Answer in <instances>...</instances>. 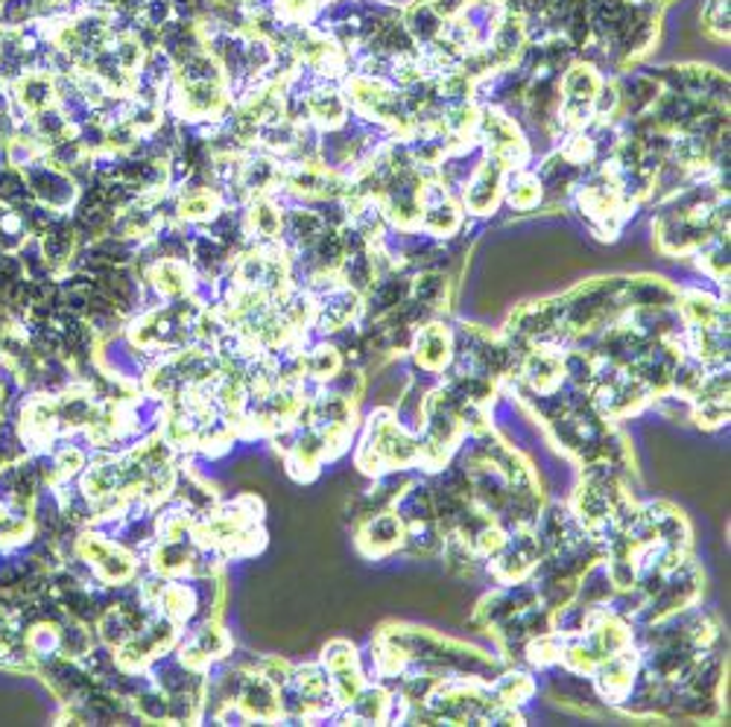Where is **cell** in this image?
<instances>
[{"mask_svg": "<svg viewBox=\"0 0 731 727\" xmlns=\"http://www.w3.org/2000/svg\"><path fill=\"white\" fill-rule=\"evenodd\" d=\"M76 246H80V234L73 228L71 216L64 214L42 234V242H38V249H42V254H45L54 270H62V266L73 261Z\"/></svg>", "mask_w": 731, "mask_h": 727, "instance_id": "8fae6325", "label": "cell"}, {"mask_svg": "<svg viewBox=\"0 0 731 727\" xmlns=\"http://www.w3.org/2000/svg\"><path fill=\"white\" fill-rule=\"evenodd\" d=\"M12 103H15L27 117L45 111L47 106H54L56 103L54 73L36 71V68L27 73H21L19 80H12Z\"/></svg>", "mask_w": 731, "mask_h": 727, "instance_id": "9c48e42d", "label": "cell"}, {"mask_svg": "<svg viewBox=\"0 0 731 727\" xmlns=\"http://www.w3.org/2000/svg\"><path fill=\"white\" fill-rule=\"evenodd\" d=\"M410 359L415 371H427L443 378L453 359V327L443 322H425L415 327L413 345H410Z\"/></svg>", "mask_w": 731, "mask_h": 727, "instance_id": "7a4b0ae2", "label": "cell"}, {"mask_svg": "<svg viewBox=\"0 0 731 727\" xmlns=\"http://www.w3.org/2000/svg\"><path fill=\"white\" fill-rule=\"evenodd\" d=\"M326 389L328 392H334V395L345 397V401H352V404H357V401L366 395V378H363V369L345 362L343 369L337 371L334 378L328 380Z\"/></svg>", "mask_w": 731, "mask_h": 727, "instance_id": "ac0fdd59", "label": "cell"}, {"mask_svg": "<svg viewBox=\"0 0 731 727\" xmlns=\"http://www.w3.org/2000/svg\"><path fill=\"white\" fill-rule=\"evenodd\" d=\"M504 202L518 214H530L544 202L542 181L530 167H518V170H506L504 179Z\"/></svg>", "mask_w": 731, "mask_h": 727, "instance_id": "30bf717a", "label": "cell"}, {"mask_svg": "<svg viewBox=\"0 0 731 727\" xmlns=\"http://www.w3.org/2000/svg\"><path fill=\"white\" fill-rule=\"evenodd\" d=\"M305 108H307V123H314L319 132L343 127L352 108L349 99L331 80H317L310 88L305 91Z\"/></svg>", "mask_w": 731, "mask_h": 727, "instance_id": "8992f818", "label": "cell"}, {"mask_svg": "<svg viewBox=\"0 0 731 727\" xmlns=\"http://www.w3.org/2000/svg\"><path fill=\"white\" fill-rule=\"evenodd\" d=\"M471 0H431V7L436 10V15L445 21V24H451L462 15V12L469 10Z\"/></svg>", "mask_w": 731, "mask_h": 727, "instance_id": "44dd1931", "label": "cell"}, {"mask_svg": "<svg viewBox=\"0 0 731 727\" xmlns=\"http://www.w3.org/2000/svg\"><path fill=\"white\" fill-rule=\"evenodd\" d=\"M24 179H27L33 199L50 207V211H56V214H68L76 205V199H80L76 179H73L71 172L54 167L47 158L30 164L27 170H24Z\"/></svg>", "mask_w": 731, "mask_h": 727, "instance_id": "6da1fadb", "label": "cell"}, {"mask_svg": "<svg viewBox=\"0 0 731 727\" xmlns=\"http://www.w3.org/2000/svg\"><path fill=\"white\" fill-rule=\"evenodd\" d=\"M401 24H404L418 50L431 45V41H436L445 33V21L436 15L431 0H413L404 10V15H401Z\"/></svg>", "mask_w": 731, "mask_h": 727, "instance_id": "7c38bea8", "label": "cell"}, {"mask_svg": "<svg viewBox=\"0 0 731 727\" xmlns=\"http://www.w3.org/2000/svg\"><path fill=\"white\" fill-rule=\"evenodd\" d=\"M691 258H696V266L705 278H711L720 287H729V231L708 237Z\"/></svg>", "mask_w": 731, "mask_h": 727, "instance_id": "4fadbf2b", "label": "cell"}, {"mask_svg": "<svg viewBox=\"0 0 731 727\" xmlns=\"http://www.w3.org/2000/svg\"><path fill=\"white\" fill-rule=\"evenodd\" d=\"M448 293H451V281L443 270H418L410 278V298L434 313L448 307Z\"/></svg>", "mask_w": 731, "mask_h": 727, "instance_id": "5bb4252c", "label": "cell"}, {"mask_svg": "<svg viewBox=\"0 0 731 727\" xmlns=\"http://www.w3.org/2000/svg\"><path fill=\"white\" fill-rule=\"evenodd\" d=\"M141 281L153 289L162 301H176V298L193 296L197 289V275L190 270L188 261H176V258H153L141 270Z\"/></svg>", "mask_w": 731, "mask_h": 727, "instance_id": "5b68a950", "label": "cell"}, {"mask_svg": "<svg viewBox=\"0 0 731 727\" xmlns=\"http://www.w3.org/2000/svg\"><path fill=\"white\" fill-rule=\"evenodd\" d=\"M30 196H33V193H30V184L27 179H24V170L12 167V164H3V167H0V205L21 207Z\"/></svg>", "mask_w": 731, "mask_h": 727, "instance_id": "e0dca14e", "label": "cell"}, {"mask_svg": "<svg viewBox=\"0 0 731 727\" xmlns=\"http://www.w3.org/2000/svg\"><path fill=\"white\" fill-rule=\"evenodd\" d=\"M401 544H404V523L392 509L357 523V549L372 561H387L401 552Z\"/></svg>", "mask_w": 731, "mask_h": 727, "instance_id": "277c9868", "label": "cell"}, {"mask_svg": "<svg viewBox=\"0 0 731 727\" xmlns=\"http://www.w3.org/2000/svg\"><path fill=\"white\" fill-rule=\"evenodd\" d=\"M504 179L506 167L497 164L495 158H483L477 164V170L465 181V188L460 190L462 211L469 216H488L495 214L497 205L504 202Z\"/></svg>", "mask_w": 731, "mask_h": 727, "instance_id": "3957f363", "label": "cell"}, {"mask_svg": "<svg viewBox=\"0 0 731 727\" xmlns=\"http://www.w3.org/2000/svg\"><path fill=\"white\" fill-rule=\"evenodd\" d=\"M94 643H97V640H94V631H91L89 622L73 620V617H64V620L59 622V652H62L64 657L82 660V657L89 655Z\"/></svg>", "mask_w": 731, "mask_h": 727, "instance_id": "2e32d148", "label": "cell"}, {"mask_svg": "<svg viewBox=\"0 0 731 727\" xmlns=\"http://www.w3.org/2000/svg\"><path fill=\"white\" fill-rule=\"evenodd\" d=\"M729 0H705L703 29L717 41H729Z\"/></svg>", "mask_w": 731, "mask_h": 727, "instance_id": "d6986e66", "label": "cell"}, {"mask_svg": "<svg viewBox=\"0 0 731 727\" xmlns=\"http://www.w3.org/2000/svg\"><path fill=\"white\" fill-rule=\"evenodd\" d=\"M614 596V584L609 579V570H605V561H594L588 567L586 573L579 575L577 582V596L574 599L582 601V605H605V601Z\"/></svg>", "mask_w": 731, "mask_h": 727, "instance_id": "9a60e30c", "label": "cell"}, {"mask_svg": "<svg viewBox=\"0 0 731 727\" xmlns=\"http://www.w3.org/2000/svg\"><path fill=\"white\" fill-rule=\"evenodd\" d=\"M246 234L249 242H279L281 240V223H284V207L279 205L275 196H252L246 202L244 211Z\"/></svg>", "mask_w": 731, "mask_h": 727, "instance_id": "ba28073f", "label": "cell"}, {"mask_svg": "<svg viewBox=\"0 0 731 727\" xmlns=\"http://www.w3.org/2000/svg\"><path fill=\"white\" fill-rule=\"evenodd\" d=\"M314 10H317V0H275L272 3L275 19L284 21L287 27H302L314 15Z\"/></svg>", "mask_w": 731, "mask_h": 727, "instance_id": "ffe728a7", "label": "cell"}, {"mask_svg": "<svg viewBox=\"0 0 731 727\" xmlns=\"http://www.w3.org/2000/svg\"><path fill=\"white\" fill-rule=\"evenodd\" d=\"M235 704L249 716V722H279L281 718L279 687H275L263 672L246 675V681L244 687H240V695H237Z\"/></svg>", "mask_w": 731, "mask_h": 727, "instance_id": "52a82bcc", "label": "cell"}]
</instances>
